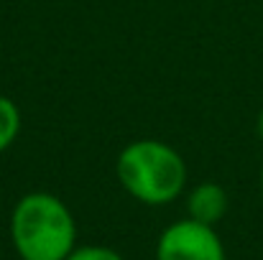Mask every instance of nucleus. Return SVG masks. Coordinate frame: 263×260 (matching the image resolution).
<instances>
[{
	"mask_svg": "<svg viewBox=\"0 0 263 260\" xmlns=\"http://www.w3.org/2000/svg\"><path fill=\"white\" fill-rule=\"evenodd\" d=\"M10 240L21 260H67L77 248V222L57 194L31 191L10 212Z\"/></svg>",
	"mask_w": 263,
	"mask_h": 260,
	"instance_id": "obj_1",
	"label": "nucleus"
},
{
	"mask_svg": "<svg viewBox=\"0 0 263 260\" xmlns=\"http://www.w3.org/2000/svg\"><path fill=\"white\" fill-rule=\"evenodd\" d=\"M120 186L141 204L161 207L184 194L186 164L181 153L164 141L143 138L128 143L115 161Z\"/></svg>",
	"mask_w": 263,
	"mask_h": 260,
	"instance_id": "obj_2",
	"label": "nucleus"
},
{
	"mask_svg": "<svg viewBox=\"0 0 263 260\" xmlns=\"http://www.w3.org/2000/svg\"><path fill=\"white\" fill-rule=\"evenodd\" d=\"M156 260H228L225 245L215 227L176 219L156 240Z\"/></svg>",
	"mask_w": 263,
	"mask_h": 260,
	"instance_id": "obj_3",
	"label": "nucleus"
},
{
	"mask_svg": "<svg viewBox=\"0 0 263 260\" xmlns=\"http://www.w3.org/2000/svg\"><path fill=\"white\" fill-rule=\"evenodd\" d=\"M228 207H230L228 191L215 181H202L186 194V212H189L186 217L210 227H215L228 214Z\"/></svg>",
	"mask_w": 263,
	"mask_h": 260,
	"instance_id": "obj_4",
	"label": "nucleus"
},
{
	"mask_svg": "<svg viewBox=\"0 0 263 260\" xmlns=\"http://www.w3.org/2000/svg\"><path fill=\"white\" fill-rule=\"evenodd\" d=\"M18 133H21V110L10 97L0 94V153L15 143Z\"/></svg>",
	"mask_w": 263,
	"mask_h": 260,
	"instance_id": "obj_5",
	"label": "nucleus"
},
{
	"mask_svg": "<svg viewBox=\"0 0 263 260\" xmlns=\"http://www.w3.org/2000/svg\"><path fill=\"white\" fill-rule=\"evenodd\" d=\"M67 260H125L118 250L105 248V245H77Z\"/></svg>",
	"mask_w": 263,
	"mask_h": 260,
	"instance_id": "obj_6",
	"label": "nucleus"
},
{
	"mask_svg": "<svg viewBox=\"0 0 263 260\" xmlns=\"http://www.w3.org/2000/svg\"><path fill=\"white\" fill-rule=\"evenodd\" d=\"M256 135H258V141L263 143V110L258 112V117H256Z\"/></svg>",
	"mask_w": 263,
	"mask_h": 260,
	"instance_id": "obj_7",
	"label": "nucleus"
},
{
	"mask_svg": "<svg viewBox=\"0 0 263 260\" xmlns=\"http://www.w3.org/2000/svg\"><path fill=\"white\" fill-rule=\"evenodd\" d=\"M261 191H263V166H261Z\"/></svg>",
	"mask_w": 263,
	"mask_h": 260,
	"instance_id": "obj_8",
	"label": "nucleus"
},
{
	"mask_svg": "<svg viewBox=\"0 0 263 260\" xmlns=\"http://www.w3.org/2000/svg\"><path fill=\"white\" fill-rule=\"evenodd\" d=\"M18 260H21V258H18Z\"/></svg>",
	"mask_w": 263,
	"mask_h": 260,
	"instance_id": "obj_9",
	"label": "nucleus"
}]
</instances>
